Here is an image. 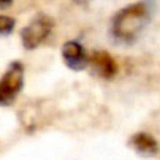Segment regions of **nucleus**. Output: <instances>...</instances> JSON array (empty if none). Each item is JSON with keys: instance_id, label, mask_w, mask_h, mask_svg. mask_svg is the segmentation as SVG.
I'll use <instances>...</instances> for the list:
<instances>
[{"instance_id": "1", "label": "nucleus", "mask_w": 160, "mask_h": 160, "mask_svg": "<svg viewBox=\"0 0 160 160\" xmlns=\"http://www.w3.org/2000/svg\"><path fill=\"white\" fill-rule=\"evenodd\" d=\"M150 11L145 3H133L121 8L111 21V32L122 42H132L149 22Z\"/></svg>"}, {"instance_id": "2", "label": "nucleus", "mask_w": 160, "mask_h": 160, "mask_svg": "<svg viewBox=\"0 0 160 160\" xmlns=\"http://www.w3.org/2000/svg\"><path fill=\"white\" fill-rule=\"evenodd\" d=\"M53 20L47 14H37L21 30V44L25 49H35L42 44L53 28Z\"/></svg>"}, {"instance_id": "3", "label": "nucleus", "mask_w": 160, "mask_h": 160, "mask_svg": "<svg viewBox=\"0 0 160 160\" xmlns=\"http://www.w3.org/2000/svg\"><path fill=\"white\" fill-rule=\"evenodd\" d=\"M24 84V66L20 62H11L0 79V105L14 102Z\"/></svg>"}, {"instance_id": "4", "label": "nucleus", "mask_w": 160, "mask_h": 160, "mask_svg": "<svg viewBox=\"0 0 160 160\" xmlns=\"http://www.w3.org/2000/svg\"><path fill=\"white\" fill-rule=\"evenodd\" d=\"M88 65L93 72L102 79H112L118 73V63L105 51H94L88 55Z\"/></svg>"}, {"instance_id": "5", "label": "nucleus", "mask_w": 160, "mask_h": 160, "mask_svg": "<svg viewBox=\"0 0 160 160\" xmlns=\"http://www.w3.org/2000/svg\"><path fill=\"white\" fill-rule=\"evenodd\" d=\"M62 58L69 69L83 70L88 65V56L82 44L76 41H68L62 48Z\"/></svg>"}, {"instance_id": "6", "label": "nucleus", "mask_w": 160, "mask_h": 160, "mask_svg": "<svg viewBox=\"0 0 160 160\" xmlns=\"http://www.w3.org/2000/svg\"><path fill=\"white\" fill-rule=\"evenodd\" d=\"M129 143L136 152L142 153V155H155L159 149L158 141L150 133L146 132H138L132 135Z\"/></svg>"}, {"instance_id": "7", "label": "nucleus", "mask_w": 160, "mask_h": 160, "mask_svg": "<svg viewBox=\"0 0 160 160\" xmlns=\"http://www.w3.org/2000/svg\"><path fill=\"white\" fill-rule=\"evenodd\" d=\"M16 25V20L10 16H3L0 14V34H8L13 31Z\"/></svg>"}, {"instance_id": "8", "label": "nucleus", "mask_w": 160, "mask_h": 160, "mask_svg": "<svg viewBox=\"0 0 160 160\" xmlns=\"http://www.w3.org/2000/svg\"><path fill=\"white\" fill-rule=\"evenodd\" d=\"M11 6V2H4V3H0V8H7Z\"/></svg>"}]
</instances>
